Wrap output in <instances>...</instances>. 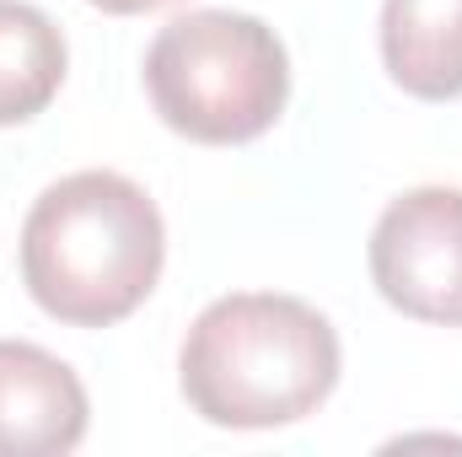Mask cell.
<instances>
[{
    "instance_id": "5",
    "label": "cell",
    "mask_w": 462,
    "mask_h": 457,
    "mask_svg": "<svg viewBox=\"0 0 462 457\" xmlns=\"http://www.w3.org/2000/svg\"><path fill=\"white\" fill-rule=\"evenodd\" d=\"M87 387L43 344L0 340V457H60L87 436Z\"/></svg>"
},
{
    "instance_id": "2",
    "label": "cell",
    "mask_w": 462,
    "mask_h": 457,
    "mask_svg": "<svg viewBox=\"0 0 462 457\" xmlns=\"http://www.w3.org/2000/svg\"><path fill=\"white\" fill-rule=\"evenodd\" d=\"M334 323L274 291L210 302L178 350V382L199 420L221 431H274L307 420L339 387Z\"/></svg>"
},
{
    "instance_id": "7",
    "label": "cell",
    "mask_w": 462,
    "mask_h": 457,
    "mask_svg": "<svg viewBox=\"0 0 462 457\" xmlns=\"http://www.w3.org/2000/svg\"><path fill=\"white\" fill-rule=\"evenodd\" d=\"M65 87V38L60 27L27 5L0 0V129L38 118Z\"/></svg>"
},
{
    "instance_id": "6",
    "label": "cell",
    "mask_w": 462,
    "mask_h": 457,
    "mask_svg": "<svg viewBox=\"0 0 462 457\" xmlns=\"http://www.w3.org/2000/svg\"><path fill=\"white\" fill-rule=\"evenodd\" d=\"M382 65L409 98H462V0H387Z\"/></svg>"
},
{
    "instance_id": "3",
    "label": "cell",
    "mask_w": 462,
    "mask_h": 457,
    "mask_svg": "<svg viewBox=\"0 0 462 457\" xmlns=\"http://www.w3.org/2000/svg\"><path fill=\"white\" fill-rule=\"evenodd\" d=\"M145 92L167 129L199 145H242L285 114L291 60L274 27L247 11H189L145 49Z\"/></svg>"
},
{
    "instance_id": "1",
    "label": "cell",
    "mask_w": 462,
    "mask_h": 457,
    "mask_svg": "<svg viewBox=\"0 0 462 457\" xmlns=\"http://www.w3.org/2000/svg\"><path fill=\"white\" fill-rule=\"evenodd\" d=\"M167 227L124 173H70L38 194L22 227L27 296L70 329L124 323L162 280Z\"/></svg>"
},
{
    "instance_id": "8",
    "label": "cell",
    "mask_w": 462,
    "mask_h": 457,
    "mask_svg": "<svg viewBox=\"0 0 462 457\" xmlns=\"http://www.w3.org/2000/svg\"><path fill=\"white\" fill-rule=\"evenodd\" d=\"M87 5H97V11H108V16H145V11H162V5H172V0H87Z\"/></svg>"
},
{
    "instance_id": "4",
    "label": "cell",
    "mask_w": 462,
    "mask_h": 457,
    "mask_svg": "<svg viewBox=\"0 0 462 457\" xmlns=\"http://www.w3.org/2000/svg\"><path fill=\"white\" fill-rule=\"evenodd\" d=\"M371 280L387 307L462 329V189H409L371 231Z\"/></svg>"
}]
</instances>
